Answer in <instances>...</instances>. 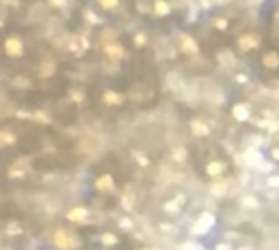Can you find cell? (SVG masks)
<instances>
[{
    "mask_svg": "<svg viewBox=\"0 0 279 250\" xmlns=\"http://www.w3.org/2000/svg\"><path fill=\"white\" fill-rule=\"evenodd\" d=\"M168 10H170V8H168V4H166L164 0H157L155 2V12L159 14V16H166V14H168Z\"/></svg>",
    "mask_w": 279,
    "mask_h": 250,
    "instance_id": "obj_15",
    "label": "cell"
},
{
    "mask_svg": "<svg viewBox=\"0 0 279 250\" xmlns=\"http://www.w3.org/2000/svg\"><path fill=\"white\" fill-rule=\"evenodd\" d=\"M136 40H138V44H140V46H142V44L146 42V38H144V34H138V38H136Z\"/></svg>",
    "mask_w": 279,
    "mask_h": 250,
    "instance_id": "obj_22",
    "label": "cell"
},
{
    "mask_svg": "<svg viewBox=\"0 0 279 250\" xmlns=\"http://www.w3.org/2000/svg\"><path fill=\"white\" fill-rule=\"evenodd\" d=\"M99 4H101L103 8H107V10H111V8H115V6L119 4V0H99Z\"/></svg>",
    "mask_w": 279,
    "mask_h": 250,
    "instance_id": "obj_18",
    "label": "cell"
},
{
    "mask_svg": "<svg viewBox=\"0 0 279 250\" xmlns=\"http://www.w3.org/2000/svg\"><path fill=\"white\" fill-rule=\"evenodd\" d=\"M205 172H207V176L211 180L222 182V178L228 174V160H224V158H211L207 162V166H205Z\"/></svg>",
    "mask_w": 279,
    "mask_h": 250,
    "instance_id": "obj_4",
    "label": "cell"
},
{
    "mask_svg": "<svg viewBox=\"0 0 279 250\" xmlns=\"http://www.w3.org/2000/svg\"><path fill=\"white\" fill-rule=\"evenodd\" d=\"M233 117L237 119V121H247L248 119V111L245 105H235L233 107Z\"/></svg>",
    "mask_w": 279,
    "mask_h": 250,
    "instance_id": "obj_10",
    "label": "cell"
},
{
    "mask_svg": "<svg viewBox=\"0 0 279 250\" xmlns=\"http://www.w3.org/2000/svg\"><path fill=\"white\" fill-rule=\"evenodd\" d=\"M258 65L268 78L279 80V46L276 44L264 46L262 52L258 54Z\"/></svg>",
    "mask_w": 279,
    "mask_h": 250,
    "instance_id": "obj_1",
    "label": "cell"
},
{
    "mask_svg": "<svg viewBox=\"0 0 279 250\" xmlns=\"http://www.w3.org/2000/svg\"><path fill=\"white\" fill-rule=\"evenodd\" d=\"M191 128H193V132L197 134V136H207L211 130H209V126L203 125V123H197V121H193L191 123Z\"/></svg>",
    "mask_w": 279,
    "mask_h": 250,
    "instance_id": "obj_11",
    "label": "cell"
},
{
    "mask_svg": "<svg viewBox=\"0 0 279 250\" xmlns=\"http://www.w3.org/2000/svg\"><path fill=\"white\" fill-rule=\"evenodd\" d=\"M213 27L218 29V31H228V27H230V21L226 19V17H216L214 21H213Z\"/></svg>",
    "mask_w": 279,
    "mask_h": 250,
    "instance_id": "obj_12",
    "label": "cell"
},
{
    "mask_svg": "<svg viewBox=\"0 0 279 250\" xmlns=\"http://www.w3.org/2000/svg\"><path fill=\"white\" fill-rule=\"evenodd\" d=\"M266 46L264 42V34L260 31H245L241 32L235 40V48L239 54L248 56V54H260L262 48Z\"/></svg>",
    "mask_w": 279,
    "mask_h": 250,
    "instance_id": "obj_2",
    "label": "cell"
},
{
    "mask_svg": "<svg viewBox=\"0 0 279 250\" xmlns=\"http://www.w3.org/2000/svg\"><path fill=\"white\" fill-rule=\"evenodd\" d=\"M10 176H12V178H14V176H16V178H23V172H21V170H14V168H12V170H10Z\"/></svg>",
    "mask_w": 279,
    "mask_h": 250,
    "instance_id": "obj_21",
    "label": "cell"
},
{
    "mask_svg": "<svg viewBox=\"0 0 279 250\" xmlns=\"http://www.w3.org/2000/svg\"><path fill=\"white\" fill-rule=\"evenodd\" d=\"M101 243H103V245H115V243H117V239H115L111 233H105V235L101 237Z\"/></svg>",
    "mask_w": 279,
    "mask_h": 250,
    "instance_id": "obj_17",
    "label": "cell"
},
{
    "mask_svg": "<svg viewBox=\"0 0 279 250\" xmlns=\"http://www.w3.org/2000/svg\"><path fill=\"white\" fill-rule=\"evenodd\" d=\"M180 44H182V50L186 54H199V46H197V42L189 34H182L180 36Z\"/></svg>",
    "mask_w": 279,
    "mask_h": 250,
    "instance_id": "obj_6",
    "label": "cell"
},
{
    "mask_svg": "<svg viewBox=\"0 0 279 250\" xmlns=\"http://www.w3.org/2000/svg\"><path fill=\"white\" fill-rule=\"evenodd\" d=\"M0 25H2V23H0Z\"/></svg>",
    "mask_w": 279,
    "mask_h": 250,
    "instance_id": "obj_25",
    "label": "cell"
},
{
    "mask_svg": "<svg viewBox=\"0 0 279 250\" xmlns=\"http://www.w3.org/2000/svg\"><path fill=\"white\" fill-rule=\"evenodd\" d=\"M164 208H166L168 212H178V206H176V203H168Z\"/></svg>",
    "mask_w": 279,
    "mask_h": 250,
    "instance_id": "obj_20",
    "label": "cell"
},
{
    "mask_svg": "<svg viewBox=\"0 0 279 250\" xmlns=\"http://www.w3.org/2000/svg\"><path fill=\"white\" fill-rule=\"evenodd\" d=\"M16 141V138L8 132H0V145H12Z\"/></svg>",
    "mask_w": 279,
    "mask_h": 250,
    "instance_id": "obj_16",
    "label": "cell"
},
{
    "mask_svg": "<svg viewBox=\"0 0 279 250\" xmlns=\"http://www.w3.org/2000/svg\"><path fill=\"white\" fill-rule=\"evenodd\" d=\"M54 243H56L58 249H62V250H73V247L77 245V241L73 239V235L67 233V231H63V229H60V231L54 235Z\"/></svg>",
    "mask_w": 279,
    "mask_h": 250,
    "instance_id": "obj_5",
    "label": "cell"
},
{
    "mask_svg": "<svg viewBox=\"0 0 279 250\" xmlns=\"http://www.w3.org/2000/svg\"><path fill=\"white\" fill-rule=\"evenodd\" d=\"M174 158H176V160H184V158H186V151H184V149H176V151H174Z\"/></svg>",
    "mask_w": 279,
    "mask_h": 250,
    "instance_id": "obj_19",
    "label": "cell"
},
{
    "mask_svg": "<svg viewBox=\"0 0 279 250\" xmlns=\"http://www.w3.org/2000/svg\"><path fill=\"white\" fill-rule=\"evenodd\" d=\"M96 188L99 189V191H109V189H113V178L109 176V174H105V176H101L98 182H96Z\"/></svg>",
    "mask_w": 279,
    "mask_h": 250,
    "instance_id": "obj_9",
    "label": "cell"
},
{
    "mask_svg": "<svg viewBox=\"0 0 279 250\" xmlns=\"http://www.w3.org/2000/svg\"><path fill=\"white\" fill-rule=\"evenodd\" d=\"M52 2H54V4H60V6H62L65 0H52Z\"/></svg>",
    "mask_w": 279,
    "mask_h": 250,
    "instance_id": "obj_24",
    "label": "cell"
},
{
    "mask_svg": "<svg viewBox=\"0 0 279 250\" xmlns=\"http://www.w3.org/2000/svg\"><path fill=\"white\" fill-rule=\"evenodd\" d=\"M103 99H105V103H111V105H117V103L123 101V97L119 94H115V92H105Z\"/></svg>",
    "mask_w": 279,
    "mask_h": 250,
    "instance_id": "obj_13",
    "label": "cell"
},
{
    "mask_svg": "<svg viewBox=\"0 0 279 250\" xmlns=\"http://www.w3.org/2000/svg\"><path fill=\"white\" fill-rule=\"evenodd\" d=\"M2 2H4V4H16L17 0H2Z\"/></svg>",
    "mask_w": 279,
    "mask_h": 250,
    "instance_id": "obj_23",
    "label": "cell"
},
{
    "mask_svg": "<svg viewBox=\"0 0 279 250\" xmlns=\"http://www.w3.org/2000/svg\"><path fill=\"white\" fill-rule=\"evenodd\" d=\"M67 218L73 219V221H84V219L88 218V210L82 208V206H77V208H73V210L67 214Z\"/></svg>",
    "mask_w": 279,
    "mask_h": 250,
    "instance_id": "obj_8",
    "label": "cell"
},
{
    "mask_svg": "<svg viewBox=\"0 0 279 250\" xmlns=\"http://www.w3.org/2000/svg\"><path fill=\"white\" fill-rule=\"evenodd\" d=\"M268 36L270 44L279 46V0H272L270 14H268Z\"/></svg>",
    "mask_w": 279,
    "mask_h": 250,
    "instance_id": "obj_3",
    "label": "cell"
},
{
    "mask_svg": "<svg viewBox=\"0 0 279 250\" xmlns=\"http://www.w3.org/2000/svg\"><path fill=\"white\" fill-rule=\"evenodd\" d=\"M6 52L10 56H21L23 54V44L19 42V38H8L6 40Z\"/></svg>",
    "mask_w": 279,
    "mask_h": 250,
    "instance_id": "obj_7",
    "label": "cell"
},
{
    "mask_svg": "<svg viewBox=\"0 0 279 250\" xmlns=\"http://www.w3.org/2000/svg\"><path fill=\"white\" fill-rule=\"evenodd\" d=\"M105 52H107L111 58H121V56H123V48H121V46H113V44L105 46Z\"/></svg>",
    "mask_w": 279,
    "mask_h": 250,
    "instance_id": "obj_14",
    "label": "cell"
}]
</instances>
